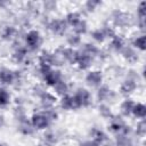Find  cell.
I'll use <instances>...</instances> for the list:
<instances>
[{
  "instance_id": "44dd1931",
  "label": "cell",
  "mask_w": 146,
  "mask_h": 146,
  "mask_svg": "<svg viewBox=\"0 0 146 146\" xmlns=\"http://www.w3.org/2000/svg\"><path fill=\"white\" fill-rule=\"evenodd\" d=\"M58 105L64 111H75V110H78L76 104H75V100L73 98V95H70V94L59 97Z\"/></svg>"
},
{
  "instance_id": "e575fe53",
  "label": "cell",
  "mask_w": 146,
  "mask_h": 146,
  "mask_svg": "<svg viewBox=\"0 0 146 146\" xmlns=\"http://www.w3.org/2000/svg\"><path fill=\"white\" fill-rule=\"evenodd\" d=\"M88 29H89V26H88V23H87V21L84 19V18H82L79 23H76L73 27H72V32H74V33H76V34H79V35H83V34H86L87 32H88Z\"/></svg>"
},
{
  "instance_id": "d4e9b609",
  "label": "cell",
  "mask_w": 146,
  "mask_h": 146,
  "mask_svg": "<svg viewBox=\"0 0 146 146\" xmlns=\"http://www.w3.org/2000/svg\"><path fill=\"white\" fill-rule=\"evenodd\" d=\"M52 90H54L52 92L57 97H62V96H65V95H67L70 92V84L65 79H62L58 83H56L52 87Z\"/></svg>"
},
{
  "instance_id": "2e32d148",
  "label": "cell",
  "mask_w": 146,
  "mask_h": 146,
  "mask_svg": "<svg viewBox=\"0 0 146 146\" xmlns=\"http://www.w3.org/2000/svg\"><path fill=\"white\" fill-rule=\"evenodd\" d=\"M94 62H95V59H94L91 56L87 55V54L83 52L82 50H79L78 58H76V63H75V65L78 66L79 70H81V71H87V70H89V68L94 65Z\"/></svg>"
},
{
  "instance_id": "b9f144b4",
  "label": "cell",
  "mask_w": 146,
  "mask_h": 146,
  "mask_svg": "<svg viewBox=\"0 0 146 146\" xmlns=\"http://www.w3.org/2000/svg\"><path fill=\"white\" fill-rule=\"evenodd\" d=\"M10 5H11V2H9V1H0V9H6Z\"/></svg>"
},
{
  "instance_id": "8fae6325",
  "label": "cell",
  "mask_w": 146,
  "mask_h": 146,
  "mask_svg": "<svg viewBox=\"0 0 146 146\" xmlns=\"http://www.w3.org/2000/svg\"><path fill=\"white\" fill-rule=\"evenodd\" d=\"M55 51L60 57L63 64L66 63V64H70V65H75L78 54H79L78 49H73V48H70V47H59Z\"/></svg>"
},
{
  "instance_id": "1f68e13d",
  "label": "cell",
  "mask_w": 146,
  "mask_h": 146,
  "mask_svg": "<svg viewBox=\"0 0 146 146\" xmlns=\"http://www.w3.org/2000/svg\"><path fill=\"white\" fill-rule=\"evenodd\" d=\"M131 116H133L138 121L139 120H145V117H146V106H145V104H143V103H135Z\"/></svg>"
},
{
  "instance_id": "4dcf8cb0",
  "label": "cell",
  "mask_w": 146,
  "mask_h": 146,
  "mask_svg": "<svg viewBox=\"0 0 146 146\" xmlns=\"http://www.w3.org/2000/svg\"><path fill=\"white\" fill-rule=\"evenodd\" d=\"M113 144L115 146H136L130 135H115Z\"/></svg>"
},
{
  "instance_id": "f35d334b",
  "label": "cell",
  "mask_w": 146,
  "mask_h": 146,
  "mask_svg": "<svg viewBox=\"0 0 146 146\" xmlns=\"http://www.w3.org/2000/svg\"><path fill=\"white\" fill-rule=\"evenodd\" d=\"M135 133L139 138H144L145 137V133H146V123H145V120H139L137 122V125H136V129H135Z\"/></svg>"
},
{
  "instance_id": "cb8c5ba5",
  "label": "cell",
  "mask_w": 146,
  "mask_h": 146,
  "mask_svg": "<svg viewBox=\"0 0 146 146\" xmlns=\"http://www.w3.org/2000/svg\"><path fill=\"white\" fill-rule=\"evenodd\" d=\"M125 44H127L125 43V39L120 34H115L112 39H110V43H108L110 49L112 51H114V52H117V54L121 52V50L124 48Z\"/></svg>"
},
{
  "instance_id": "f1b7e54d",
  "label": "cell",
  "mask_w": 146,
  "mask_h": 146,
  "mask_svg": "<svg viewBox=\"0 0 146 146\" xmlns=\"http://www.w3.org/2000/svg\"><path fill=\"white\" fill-rule=\"evenodd\" d=\"M82 18H83V17H82L81 13L78 11V10H70L68 13H66V15H65V17H64V19H65L67 26H71V27H73V26H74L76 23H79Z\"/></svg>"
},
{
  "instance_id": "74e56055",
  "label": "cell",
  "mask_w": 146,
  "mask_h": 146,
  "mask_svg": "<svg viewBox=\"0 0 146 146\" xmlns=\"http://www.w3.org/2000/svg\"><path fill=\"white\" fill-rule=\"evenodd\" d=\"M102 6V1L98 0H88L83 3V9L87 13H94L96 9H98V7Z\"/></svg>"
},
{
  "instance_id": "30bf717a",
  "label": "cell",
  "mask_w": 146,
  "mask_h": 146,
  "mask_svg": "<svg viewBox=\"0 0 146 146\" xmlns=\"http://www.w3.org/2000/svg\"><path fill=\"white\" fill-rule=\"evenodd\" d=\"M14 43L15 46L13 47V51H11V60L15 64H25L29 59L30 51L26 49V47L23 43L18 41H15Z\"/></svg>"
},
{
  "instance_id": "ac0fdd59",
  "label": "cell",
  "mask_w": 146,
  "mask_h": 146,
  "mask_svg": "<svg viewBox=\"0 0 146 146\" xmlns=\"http://www.w3.org/2000/svg\"><path fill=\"white\" fill-rule=\"evenodd\" d=\"M120 55H121L122 58H123L127 63H129V64H136V63L138 62V59H139V54H138V51H137L135 48H132L130 44H125L124 48L121 50Z\"/></svg>"
},
{
  "instance_id": "d6986e66",
  "label": "cell",
  "mask_w": 146,
  "mask_h": 146,
  "mask_svg": "<svg viewBox=\"0 0 146 146\" xmlns=\"http://www.w3.org/2000/svg\"><path fill=\"white\" fill-rule=\"evenodd\" d=\"M38 66H47V67H55L54 63V52L50 50H41L38 55Z\"/></svg>"
},
{
  "instance_id": "f546056e",
  "label": "cell",
  "mask_w": 146,
  "mask_h": 146,
  "mask_svg": "<svg viewBox=\"0 0 146 146\" xmlns=\"http://www.w3.org/2000/svg\"><path fill=\"white\" fill-rule=\"evenodd\" d=\"M66 43H67V47L76 49L78 47H81V44H82V36L74 32L67 33L66 34Z\"/></svg>"
},
{
  "instance_id": "9c48e42d",
  "label": "cell",
  "mask_w": 146,
  "mask_h": 146,
  "mask_svg": "<svg viewBox=\"0 0 146 146\" xmlns=\"http://www.w3.org/2000/svg\"><path fill=\"white\" fill-rule=\"evenodd\" d=\"M73 98L75 100L76 107L82 108V107H89L92 104V95L91 92L83 87H79L75 89L74 94H73Z\"/></svg>"
},
{
  "instance_id": "83f0119b",
  "label": "cell",
  "mask_w": 146,
  "mask_h": 146,
  "mask_svg": "<svg viewBox=\"0 0 146 146\" xmlns=\"http://www.w3.org/2000/svg\"><path fill=\"white\" fill-rule=\"evenodd\" d=\"M130 46L132 48H135L137 51H145L146 49V36L144 33L139 34V35H135L131 40V43Z\"/></svg>"
},
{
  "instance_id": "6da1fadb",
  "label": "cell",
  "mask_w": 146,
  "mask_h": 146,
  "mask_svg": "<svg viewBox=\"0 0 146 146\" xmlns=\"http://www.w3.org/2000/svg\"><path fill=\"white\" fill-rule=\"evenodd\" d=\"M43 43L42 34L36 29H30L27 30L23 35V44L26 47V49L30 52L38 51Z\"/></svg>"
},
{
  "instance_id": "7402d4cb",
  "label": "cell",
  "mask_w": 146,
  "mask_h": 146,
  "mask_svg": "<svg viewBox=\"0 0 146 146\" xmlns=\"http://www.w3.org/2000/svg\"><path fill=\"white\" fill-rule=\"evenodd\" d=\"M17 131L23 136H32L35 132V129L33 128L30 119H24L17 122Z\"/></svg>"
},
{
  "instance_id": "ee69618b",
  "label": "cell",
  "mask_w": 146,
  "mask_h": 146,
  "mask_svg": "<svg viewBox=\"0 0 146 146\" xmlns=\"http://www.w3.org/2000/svg\"><path fill=\"white\" fill-rule=\"evenodd\" d=\"M102 146H115V145H114V144H110V143L107 141V143H105V144H103Z\"/></svg>"
},
{
  "instance_id": "ba28073f",
  "label": "cell",
  "mask_w": 146,
  "mask_h": 146,
  "mask_svg": "<svg viewBox=\"0 0 146 146\" xmlns=\"http://www.w3.org/2000/svg\"><path fill=\"white\" fill-rule=\"evenodd\" d=\"M44 26L47 27V30L50 33H52L56 36H63L64 34L67 33V29H68L65 19L64 18H59V17L49 18Z\"/></svg>"
},
{
  "instance_id": "f6af8a7d",
  "label": "cell",
  "mask_w": 146,
  "mask_h": 146,
  "mask_svg": "<svg viewBox=\"0 0 146 146\" xmlns=\"http://www.w3.org/2000/svg\"><path fill=\"white\" fill-rule=\"evenodd\" d=\"M0 146H3V145H2V144H0Z\"/></svg>"
},
{
  "instance_id": "277c9868",
  "label": "cell",
  "mask_w": 146,
  "mask_h": 146,
  "mask_svg": "<svg viewBox=\"0 0 146 146\" xmlns=\"http://www.w3.org/2000/svg\"><path fill=\"white\" fill-rule=\"evenodd\" d=\"M116 34L115 29L111 25V24H105L100 27H96L90 32L91 39L96 42V43H104L107 39H112L114 35Z\"/></svg>"
},
{
  "instance_id": "7c38bea8",
  "label": "cell",
  "mask_w": 146,
  "mask_h": 146,
  "mask_svg": "<svg viewBox=\"0 0 146 146\" xmlns=\"http://www.w3.org/2000/svg\"><path fill=\"white\" fill-rule=\"evenodd\" d=\"M84 81H86V83H87L88 87L96 88L97 89L99 86L103 84V81H104L103 72L99 71V70H89L86 73Z\"/></svg>"
},
{
  "instance_id": "d6a6232c",
  "label": "cell",
  "mask_w": 146,
  "mask_h": 146,
  "mask_svg": "<svg viewBox=\"0 0 146 146\" xmlns=\"http://www.w3.org/2000/svg\"><path fill=\"white\" fill-rule=\"evenodd\" d=\"M97 111H98V114L105 120H110L114 115L113 112H112L111 106L108 104H106V103H99L98 107H97Z\"/></svg>"
},
{
  "instance_id": "ffe728a7",
  "label": "cell",
  "mask_w": 146,
  "mask_h": 146,
  "mask_svg": "<svg viewBox=\"0 0 146 146\" xmlns=\"http://www.w3.org/2000/svg\"><path fill=\"white\" fill-rule=\"evenodd\" d=\"M145 18H146V2L140 1L137 5V10H136V24L137 26L144 31L145 30Z\"/></svg>"
},
{
  "instance_id": "836d02e7",
  "label": "cell",
  "mask_w": 146,
  "mask_h": 146,
  "mask_svg": "<svg viewBox=\"0 0 146 146\" xmlns=\"http://www.w3.org/2000/svg\"><path fill=\"white\" fill-rule=\"evenodd\" d=\"M11 102V94L7 87H0V107H6Z\"/></svg>"
},
{
  "instance_id": "8992f818",
  "label": "cell",
  "mask_w": 146,
  "mask_h": 146,
  "mask_svg": "<svg viewBox=\"0 0 146 146\" xmlns=\"http://www.w3.org/2000/svg\"><path fill=\"white\" fill-rule=\"evenodd\" d=\"M30 121H31L33 128L35 129V131H44V130L49 129L52 123V121L49 119V116L47 115V113L44 111L34 112L31 115Z\"/></svg>"
},
{
  "instance_id": "3957f363",
  "label": "cell",
  "mask_w": 146,
  "mask_h": 146,
  "mask_svg": "<svg viewBox=\"0 0 146 146\" xmlns=\"http://www.w3.org/2000/svg\"><path fill=\"white\" fill-rule=\"evenodd\" d=\"M132 16L121 9H114L111 13V22L112 26L115 29H127L132 24Z\"/></svg>"
},
{
  "instance_id": "4316f807",
  "label": "cell",
  "mask_w": 146,
  "mask_h": 146,
  "mask_svg": "<svg viewBox=\"0 0 146 146\" xmlns=\"http://www.w3.org/2000/svg\"><path fill=\"white\" fill-rule=\"evenodd\" d=\"M90 136H91V139L96 143H98L100 146L105 143L108 141V137L107 135L102 130V129H98V128H92L90 130Z\"/></svg>"
},
{
  "instance_id": "5b68a950",
  "label": "cell",
  "mask_w": 146,
  "mask_h": 146,
  "mask_svg": "<svg viewBox=\"0 0 146 146\" xmlns=\"http://www.w3.org/2000/svg\"><path fill=\"white\" fill-rule=\"evenodd\" d=\"M108 129L114 135H130L131 127L127 123V121L121 115H113L110 119Z\"/></svg>"
},
{
  "instance_id": "7bdbcfd3",
  "label": "cell",
  "mask_w": 146,
  "mask_h": 146,
  "mask_svg": "<svg viewBox=\"0 0 146 146\" xmlns=\"http://www.w3.org/2000/svg\"><path fill=\"white\" fill-rule=\"evenodd\" d=\"M6 125V117L3 114H0V130Z\"/></svg>"
},
{
  "instance_id": "4fadbf2b",
  "label": "cell",
  "mask_w": 146,
  "mask_h": 146,
  "mask_svg": "<svg viewBox=\"0 0 146 146\" xmlns=\"http://www.w3.org/2000/svg\"><path fill=\"white\" fill-rule=\"evenodd\" d=\"M96 97H97V100L99 103H106L108 104L110 102H112L114 98H115V91L107 84H102L97 88V91H96Z\"/></svg>"
},
{
  "instance_id": "ab89813d",
  "label": "cell",
  "mask_w": 146,
  "mask_h": 146,
  "mask_svg": "<svg viewBox=\"0 0 146 146\" xmlns=\"http://www.w3.org/2000/svg\"><path fill=\"white\" fill-rule=\"evenodd\" d=\"M46 91H47V88L44 87V84H41V83H36V84L33 87V89H32V94H33V96L36 97L38 99H39Z\"/></svg>"
},
{
  "instance_id": "60d3db41",
  "label": "cell",
  "mask_w": 146,
  "mask_h": 146,
  "mask_svg": "<svg viewBox=\"0 0 146 146\" xmlns=\"http://www.w3.org/2000/svg\"><path fill=\"white\" fill-rule=\"evenodd\" d=\"M80 146H100L98 143L94 141L92 139H88V140H84L80 144Z\"/></svg>"
},
{
  "instance_id": "7a4b0ae2",
  "label": "cell",
  "mask_w": 146,
  "mask_h": 146,
  "mask_svg": "<svg viewBox=\"0 0 146 146\" xmlns=\"http://www.w3.org/2000/svg\"><path fill=\"white\" fill-rule=\"evenodd\" d=\"M39 73L41 79L43 80L44 84L48 87H54L56 83H58L62 79H64L63 73L59 68L56 67H47V66H38Z\"/></svg>"
},
{
  "instance_id": "5bb4252c",
  "label": "cell",
  "mask_w": 146,
  "mask_h": 146,
  "mask_svg": "<svg viewBox=\"0 0 146 146\" xmlns=\"http://www.w3.org/2000/svg\"><path fill=\"white\" fill-rule=\"evenodd\" d=\"M138 81L139 80L137 79L125 76V79L120 84V94L125 97H129L132 94H135V91L138 89Z\"/></svg>"
},
{
  "instance_id": "e0dca14e",
  "label": "cell",
  "mask_w": 146,
  "mask_h": 146,
  "mask_svg": "<svg viewBox=\"0 0 146 146\" xmlns=\"http://www.w3.org/2000/svg\"><path fill=\"white\" fill-rule=\"evenodd\" d=\"M39 102H40V105H41L42 110H48V108H52V107L56 106V104L58 103V98L54 92L47 90L39 98Z\"/></svg>"
},
{
  "instance_id": "8d00e7d4",
  "label": "cell",
  "mask_w": 146,
  "mask_h": 146,
  "mask_svg": "<svg viewBox=\"0 0 146 146\" xmlns=\"http://www.w3.org/2000/svg\"><path fill=\"white\" fill-rule=\"evenodd\" d=\"M57 7H58V3L52 0H47V1H43L40 3V9H42L44 13L55 11L57 9Z\"/></svg>"
},
{
  "instance_id": "d590c367",
  "label": "cell",
  "mask_w": 146,
  "mask_h": 146,
  "mask_svg": "<svg viewBox=\"0 0 146 146\" xmlns=\"http://www.w3.org/2000/svg\"><path fill=\"white\" fill-rule=\"evenodd\" d=\"M14 117L16 119V121H21L24 119H27V114H26V110L22 104H17L15 110H14Z\"/></svg>"
},
{
  "instance_id": "484cf974",
  "label": "cell",
  "mask_w": 146,
  "mask_h": 146,
  "mask_svg": "<svg viewBox=\"0 0 146 146\" xmlns=\"http://www.w3.org/2000/svg\"><path fill=\"white\" fill-rule=\"evenodd\" d=\"M135 103L131 98H125L121 102L120 104V112H121V116H131V113H132V108L135 106Z\"/></svg>"
},
{
  "instance_id": "603a6c76",
  "label": "cell",
  "mask_w": 146,
  "mask_h": 146,
  "mask_svg": "<svg viewBox=\"0 0 146 146\" xmlns=\"http://www.w3.org/2000/svg\"><path fill=\"white\" fill-rule=\"evenodd\" d=\"M59 140V137L57 132L54 130H44V133L42 135V144L41 146H56Z\"/></svg>"
},
{
  "instance_id": "9a60e30c",
  "label": "cell",
  "mask_w": 146,
  "mask_h": 146,
  "mask_svg": "<svg viewBox=\"0 0 146 146\" xmlns=\"http://www.w3.org/2000/svg\"><path fill=\"white\" fill-rule=\"evenodd\" d=\"M18 34H19L18 27L16 25H13V24H6L0 30V36H1V39L5 40V41H8V42H15V41H17Z\"/></svg>"
},
{
  "instance_id": "52a82bcc",
  "label": "cell",
  "mask_w": 146,
  "mask_h": 146,
  "mask_svg": "<svg viewBox=\"0 0 146 146\" xmlns=\"http://www.w3.org/2000/svg\"><path fill=\"white\" fill-rule=\"evenodd\" d=\"M22 74L21 72L9 68V67H1L0 68V84L2 87L13 86L21 81Z\"/></svg>"
}]
</instances>
